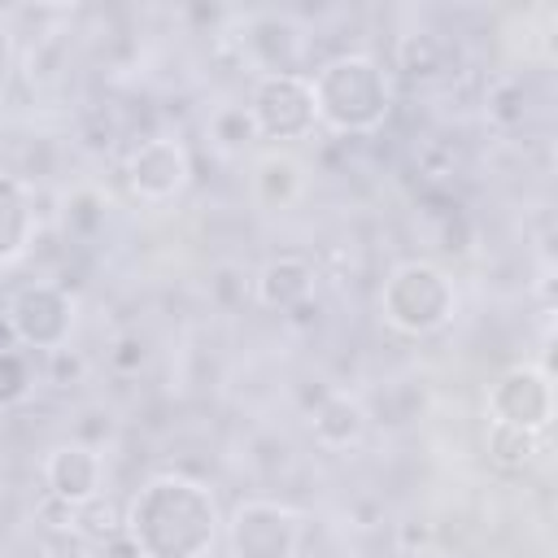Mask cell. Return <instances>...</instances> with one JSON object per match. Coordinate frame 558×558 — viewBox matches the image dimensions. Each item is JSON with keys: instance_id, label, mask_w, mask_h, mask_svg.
<instances>
[{"instance_id": "cell-1", "label": "cell", "mask_w": 558, "mask_h": 558, "mask_svg": "<svg viewBox=\"0 0 558 558\" xmlns=\"http://www.w3.org/2000/svg\"><path fill=\"white\" fill-rule=\"evenodd\" d=\"M122 532L140 558H209L222 536V510L201 480L153 475L126 501Z\"/></svg>"}, {"instance_id": "cell-2", "label": "cell", "mask_w": 558, "mask_h": 558, "mask_svg": "<svg viewBox=\"0 0 558 558\" xmlns=\"http://www.w3.org/2000/svg\"><path fill=\"white\" fill-rule=\"evenodd\" d=\"M314 113L340 135H371L392 113L388 70L366 52H340L310 74Z\"/></svg>"}, {"instance_id": "cell-3", "label": "cell", "mask_w": 558, "mask_h": 558, "mask_svg": "<svg viewBox=\"0 0 558 558\" xmlns=\"http://www.w3.org/2000/svg\"><path fill=\"white\" fill-rule=\"evenodd\" d=\"M453 305H458L453 279L436 262L410 257V262H397L384 275L379 314L401 336H432V331H440L453 318Z\"/></svg>"}, {"instance_id": "cell-4", "label": "cell", "mask_w": 558, "mask_h": 558, "mask_svg": "<svg viewBox=\"0 0 558 558\" xmlns=\"http://www.w3.org/2000/svg\"><path fill=\"white\" fill-rule=\"evenodd\" d=\"M231 558H296L301 514L270 497H248L222 519Z\"/></svg>"}, {"instance_id": "cell-5", "label": "cell", "mask_w": 558, "mask_h": 558, "mask_svg": "<svg viewBox=\"0 0 558 558\" xmlns=\"http://www.w3.org/2000/svg\"><path fill=\"white\" fill-rule=\"evenodd\" d=\"M488 418L527 436H545L554 423V375L549 366H510L488 388Z\"/></svg>"}, {"instance_id": "cell-6", "label": "cell", "mask_w": 558, "mask_h": 558, "mask_svg": "<svg viewBox=\"0 0 558 558\" xmlns=\"http://www.w3.org/2000/svg\"><path fill=\"white\" fill-rule=\"evenodd\" d=\"M244 109L253 118L257 140H301L318 122L305 74H262Z\"/></svg>"}, {"instance_id": "cell-7", "label": "cell", "mask_w": 558, "mask_h": 558, "mask_svg": "<svg viewBox=\"0 0 558 558\" xmlns=\"http://www.w3.org/2000/svg\"><path fill=\"white\" fill-rule=\"evenodd\" d=\"M9 331L17 344L39 349V353H57L70 344L74 331V301L65 288L57 283H26L13 301H9Z\"/></svg>"}, {"instance_id": "cell-8", "label": "cell", "mask_w": 558, "mask_h": 558, "mask_svg": "<svg viewBox=\"0 0 558 558\" xmlns=\"http://www.w3.org/2000/svg\"><path fill=\"white\" fill-rule=\"evenodd\" d=\"M192 179V157L174 135H153L140 140L126 157V183L140 201L148 205H166L174 201Z\"/></svg>"}, {"instance_id": "cell-9", "label": "cell", "mask_w": 558, "mask_h": 558, "mask_svg": "<svg viewBox=\"0 0 558 558\" xmlns=\"http://www.w3.org/2000/svg\"><path fill=\"white\" fill-rule=\"evenodd\" d=\"M100 480H105V458L87 440H61L44 458V484H48L52 501L65 506V510H78V506L96 501Z\"/></svg>"}, {"instance_id": "cell-10", "label": "cell", "mask_w": 558, "mask_h": 558, "mask_svg": "<svg viewBox=\"0 0 558 558\" xmlns=\"http://www.w3.org/2000/svg\"><path fill=\"white\" fill-rule=\"evenodd\" d=\"M253 296H257L262 310H275V314L301 310L314 296V266L305 257H296V253L270 257L253 279Z\"/></svg>"}, {"instance_id": "cell-11", "label": "cell", "mask_w": 558, "mask_h": 558, "mask_svg": "<svg viewBox=\"0 0 558 558\" xmlns=\"http://www.w3.org/2000/svg\"><path fill=\"white\" fill-rule=\"evenodd\" d=\"M35 231H39V214H35L31 187L17 174L0 170V266H13L17 257H26Z\"/></svg>"}, {"instance_id": "cell-12", "label": "cell", "mask_w": 558, "mask_h": 558, "mask_svg": "<svg viewBox=\"0 0 558 558\" xmlns=\"http://www.w3.org/2000/svg\"><path fill=\"white\" fill-rule=\"evenodd\" d=\"M248 52L266 65V74H301V31L279 17V13H262L248 22V35H244Z\"/></svg>"}, {"instance_id": "cell-13", "label": "cell", "mask_w": 558, "mask_h": 558, "mask_svg": "<svg viewBox=\"0 0 558 558\" xmlns=\"http://www.w3.org/2000/svg\"><path fill=\"white\" fill-rule=\"evenodd\" d=\"M310 432H314V440H318L323 449H349V445H357L362 432H366V410H362V401L349 397V392H327V397L314 405V414H310Z\"/></svg>"}, {"instance_id": "cell-14", "label": "cell", "mask_w": 558, "mask_h": 558, "mask_svg": "<svg viewBox=\"0 0 558 558\" xmlns=\"http://www.w3.org/2000/svg\"><path fill=\"white\" fill-rule=\"evenodd\" d=\"M301 187H305V174H301V166H296L288 153H266V157L257 161V170H253V192H257V201H262L266 209H288V205H296Z\"/></svg>"}, {"instance_id": "cell-15", "label": "cell", "mask_w": 558, "mask_h": 558, "mask_svg": "<svg viewBox=\"0 0 558 558\" xmlns=\"http://www.w3.org/2000/svg\"><path fill=\"white\" fill-rule=\"evenodd\" d=\"M445 57H449V48L436 31H414V35L397 39V65L410 78H436L445 70Z\"/></svg>"}, {"instance_id": "cell-16", "label": "cell", "mask_w": 558, "mask_h": 558, "mask_svg": "<svg viewBox=\"0 0 558 558\" xmlns=\"http://www.w3.org/2000/svg\"><path fill=\"white\" fill-rule=\"evenodd\" d=\"M35 388V375H31V362L22 349H0V410H13L31 397Z\"/></svg>"}, {"instance_id": "cell-17", "label": "cell", "mask_w": 558, "mask_h": 558, "mask_svg": "<svg viewBox=\"0 0 558 558\" xmlns=\"http://www.w3.org/2000/svg\"><path fill=\"white\" fill-rule=\"evenodd\" d=\"M209 135H214L222 148H244L248 140H257L253 118H248L244 105H227V109H218V113L209 118Z\"/></svg>"}, {"instance_id": "cell-18", "label": "cell", "mask_w": 558, "mask_h": 558, "mask_svg": "<svg viewBox=\"0 0 558 558\" xmlns=\"http://www.w3.org/2000/svg\"><path fill=\"white\" fill-rule=\"evenodd\" d=\"M532 449H536V436L493 423V432H488V453H493L501 466H523V462L532 458Z\"/></svg>"}, {"instance_id": "cell-19", "label": "cell", "mask_w": 558, "mask_h": 558, "mask_svg": "<svg viewBox=\"0 0 558 558\" xmlns=\"http://www.w3.org/2000/svg\"><path fill=\"white\" fill-rule=\"evenodd\" d=\"M488 118L501 122V126H514L523 122V83L519 78H501L488 96Z\"/></svg>"}, {"instance_id": "cell-20", "label": "cell", "mask_w": 558, "mask_h": 558, "mask_svg": "<svg viewBox=\"0 0 558 558\" xmlns=\"http://www.w3.org/2000/svg\"><path fill=\"white\" fill-rule=\"evenodd\" d=\"M100 222H105V205H100L96 192H74V196L65 201V227H70L74 235H92Z\"/></svg>"}, {"instance_id": "cell-21", "label": "cell", "mask_w": 558, "mask_h": 558, "mask_svg": "<svg viewBox=\"0 0 558 558\" xmlns=\"http://www.w3.org/2000/svg\"><path fill=\"white\" fill-rule=\"evenodd\" d=\"M109 362L118 371H140L144 366V340L140 336H122L113 349H109Z\"/></svg>"}]
</instances>
